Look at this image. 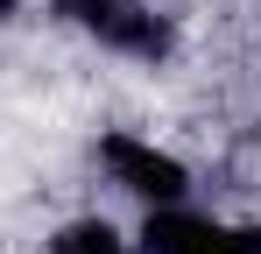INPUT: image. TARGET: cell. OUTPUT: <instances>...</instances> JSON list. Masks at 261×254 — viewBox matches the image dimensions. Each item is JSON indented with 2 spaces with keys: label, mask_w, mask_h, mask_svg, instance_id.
Segmentation results:
<instances>
[{
  "label": "cell",
  "mask_w": 261,
  "mask_h": 254,
  "mask_svg": "<svg viewBox=\"0 0 261 254\" xmlns=\"http://www.w3.org/2000/svg\"><path fill=\"white\" fill-rule=\"evenodd\" d=\"M134 254H261V219L205 205H155L134 219Z\"/></svg>",
  "instance_id": "cell-3"
},
{
  "label": "cell",
  "mask_w": 261,
  "mask_h": 254,
  "mask_svg": "<svg viewBox=\"0 0 261 254\" xmlns=\"http://www.w3.org/2000/svg\"><path fill=\"white\" fill-rule=\"evenodd\" d=\"M92 163H99V176H106L134 212L184 205V198L198 191V184H191V163H184L176 148H163L155 134H134V127H99Z\"/></svg>",
  "instance_id": "cell-2"
},
{
  "label": "cell",
  "mask_w": 261,
  "mask_h": 254,
  "mask_svg": "<svg viewBox=\"0 0 261 254\" xmlns=\"http://www.w3.org/2000/svg\"><path fill=\"white\" fill-rule=\"evenodd\" d=\"M49 21H64L78 42L120 64H170L176 57V14L155 0H49Z\"/></svg>",
  "instance_id": "cell-1"
},
{
  "label": "cell",
  "mask_w": 261,
  "mask_h": 254,
  "mask_svg": "<svg viewBox=\"0 0 261 254\" xmlns=\"http://www.w3.org/2000/svg\"><path fill=\"white\" fill-rule=\"evenodd\" d=\"M7 14H14V0H0V21H7Z\"/></svg>",
  "instance_id": "cell-5"
},
{
  "label": "cell",
  "mask_w": 261,
  "mask_h": 254,
  "mask_svg": "<svg viewBox=\"0 0 261 254\" xmlns=\"http://www.w3.org/2000/svg\"><path fill=\"white\" fill-rule=\"evenodd\" d=\"M43 254H134V226L106 212H71L43 233Z\"/></svg>",
  "instance_id": "cell-4"
}]
</instances>
